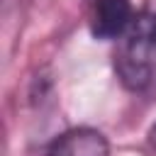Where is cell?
<instances>
[{"instance_id":"obj_4","label":"cell","mask_w":156,"mask_h":156,"mask_svg":"<svg viewBox=\"0 0 156 156\" xmlns=\"http://www.w3.org/2000/svg\"><path fill=\"white\" fill-rule=\"evenodd\" d=\"M149 141H151V146H154V151H156V124H154V129H151V136H149Z\"/></svg>"},{"instance_id":"obj_2","label":"cell","mask_w":156,"mask_h":156,"mask_svg":"<svg viewBox=\"0 0 156 156\" xmlns=\"http://www.w3.org/2000/svg\"><path fill=\"white\" fill-rule=\"evenodd\" d=\"M134 15L136 12L129 0H90V32L95 39L117 41Z\"/></svg>"},{"instance_id":"obj_1","label":"cell","mask_w":156,"mask_h":156,"mask_svg":"<svg viewBox=\"0 0 156 156\" xmlns=\"http://www.w3.org/2000/svg\"><path fill=\"white\" fill-rule=\"evenodd\" d=\"M115 73L136 95L156 93V5L149 2L134 15L115 46Z\"/></svg>"},{"instance_id":"obj_3","label":"cell","mask_w":156,"mask_h":156,"mask_svg":"<svg viewBox=\"0 0 156 156\" xmlns=\"http://www.w3.org/2000/svg\"><path fill=\"white\" fill-rule=\"evenodd\" d=\"M44 156H110V144L93 127H73L58 134Z\"/></svg>"}]
</instances>
